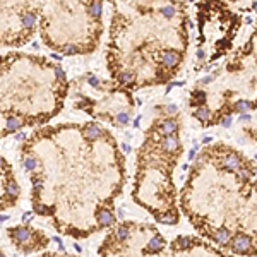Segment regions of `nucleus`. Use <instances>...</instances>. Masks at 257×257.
I'll list each match as a JSON object with an SVG mask.
<instances>
[{
    "label": "nucleus",
    "mask_w": 257,
    "mask_h": 257,
    "mask_svg": "<svg viewBox=\"0 0 257 257\" xmlns=\"http://www.w3.org/2000/svg\"><path fill=\"white\" fill-rule=\"evenodd\" d=\"M195 158V149H192V151H189V159H194Z\"/></svg>",
    "instance_id": "obj_30"
},
{
    "label": "nucleus",
    "mask_w": 257,
    "mask_h": 257,
    "mask_svg": "<svg viewBox=\"0 0 257 257\" xmlns=\"http://www.w3.org/2000/svg\"><path fill=\"white\" fill-rule=\"evenodd\" d=\"M31 220V213H24L22 214V221H29Z\"/></svg>",
    "instance_id": "obj_27"
},
{
    "label": "nucleus",
    "mask_w": 257,
    "mask_h": 257,
    "mask_svg": "<svg viewBox=\"0 0 257 257\" xmlns=\"http://www.w3.org/2000/svg\"><path fill=\"white\" fill-rule=\"evenodd\" d=\"M161 147L165 151H168V153L176 151L178 149V139H176V136H166L165 139H163V142H161Z\"/></svg>",
    "instance_id": "obj_9"
},
{
    "label": "nucleus",
    "mask_w": 257,
    "mask_h": 257,
    "mask_svg": "<svg viewBox=\"0 0 257 257\" xmlns=\"http://www.w3.org/2000/svg\"><path fill=\"white\" fill-rule=\"evenodd\" d=\"M128 233H130L128 226L122 224V226H118V228H117V231H115V238L120 240V242H124V240H127V238H128Z\"/></svg>",
    "instance_id": "obj_15"
},
{
    "label": "nucleus",
    "mask_w": 257,
    "mask_h": 257,
    "mask_svg": "<svg viewBox=\"0 0 257 257\" xmlns=\"http://www.w3.org/2000/svg\"><path fill=\"white\" fill-rule=\"evenodd\" d=\"M161 15H165L166 19L173 17V15H175V7H172V5H165V7H161Z\"/></svg>",
    "instance_id": "obj_18"
},
{
    "label": "nucleus",
    "mask_w": 257,
    "mask_h": 257,
    "mask_svg": "<svg viewBox=\"0 0 257 257\" xmlns=\"http://www.w3.org/2000/svg\"><path fill=\"white\" fill-rule=\"evenodd\" d=\"M223 166L226 170H231V172H238V170H242V161L237 154H228L223 159Z\"/></svg>",
    "instance_id": "obj_6"
},
{
    "label": "nucleus",
    "mask_w": 257,
    "mask_h": 257,
    "mask_svg": "<svg viewBox=\"0 0 257 257\" xmlns=\"http://www.w3.org/2000/svg\"><path fill=\"white\" fill-rule=\"evenodd\" d=\"M117 122H118L120 125H125V124H127V122H128V113H127V111H120V113L117 115Z\"/></svg>",
    "instance_id": "obj_20"
},
{
    "label": "nucleus",
    "mask_w": 257,
    "mask_h": 257,
    "mask_svg": "<svg viewBox=\"0 0 257 257\" xmlns=\"http://www.w3.org/2000/svg\"><path fill=\"white\" fill-rule=\"evenodd\" d=\"M250 107H252V105H250V101H247V99H240V101L235 103V110L240 111L242 115H243V111H249Z\"/></svg>",
    "instance_id": "obj_16"
},
{
    "label": "nucleus",
    "mask_w": 257,
    "mask_h": 257,
    "mask_svg": "<svg viewBox=\"0 0 257 257\" xmlns=\"http://www.w3.org/2000/svg\"><path fill=\"white\" fill-rule=\"evenodd\" d=\"M240 120H242V122H249L250 120V115H247V113L240 115Z\"/></svg>",
    "instance_id": "obj_26"
},
{
    "label": "nucleus",
    "mask_w": 257,
    "mask_h": 257,
    "mask_svg": "<svg viewBox=\"0 0 257 257\" xmlns=\"http://www.w3.org/2000/svg\"><path fill=\"white\" fill-rule=\"evenodd\" d=\"M221 125H223V127H230V125H231V117H230V115H226V117L221 120Z\"/></svg>",
    "instance_id": "obj_24"
},
{
    "label": "nucleus",
    "mask_w": 257,
    "mask_h": 257,
    "mask_svg": "<svg viewBox=\"0 0 257 257\" xmlns=\"http://www.w3.org/2000/svg\"><path fill=\"white\" fill-rule=\"evenodd\" d=\"M51 59H55L57 62H60V60H62V57H60L59 53H51Z\"/></svg>",
    "instance_id": "obj_29"
},
{
    "label": "nucleus",
    "mask_w": 257,
    "mask_h": 257,
    "mask_svg": "<svg viewBox=\"0 0 257 257\" xmlns=\"http://www.w3.org/2000/svg\"><path fill=\"white\" fill-rule=\"evenodd\" d=\"M237 173H238L240 180H247V178H249V176H250V173L247 172V170H238V172H237Z\"/></svg>",
    "instance_id": "obj_23"
},
{
    "label": "nucleus",
    "mask_w": 257,
    "mask_h": 257,
    "mask_svg": "<svg viewBox=\"0 0 257 257\" xmlns=\"http://www.w3.org/2000/svg\"><path fill=\"white\" fill-rule=\"evenodd\" d=\"M88 84H89V86H93V88H98V86H99L98 77H94V76H89V77H88Z\"/></svg>",
    "instance_id": "obj_21"
},
{
    "label": "nucleus",
    "mask_w": 257,
    "mask_h": 257,
    "mask_svg": "<svg viewBox=\"0 0 257 257\" xmlns=\"http://www.w3.org/2000/svg\"><path fill=\"white\" fill-rule=\"evenodd\" d=\"M4 221H7V216H0V223H4Z\"/></svg>",
    "instance_id": "obj_36"
},
{
    "label": "nucleus",
    "mask_w": 257,
    "mask_h": 257,
    "mask_svg": "<svg viewBox=\"0 0 257 257\" xmlns=\"http://www.w3.org/2000/svg\"><path fill=\"white\" fill-rule=\"evenodd\" d=\"M82 136H84V139H88V141H96L103 136V128L99 127L98 124H88L84 128H82Z\"/></svg>",
    "instance_id": "obj_3"
},
{
    "label": "nucleus",
    "mask_w": 257,
    "mask_h": 257,
    "mask_svg": "<svg viewBox=\"0 0 257 257\" xmlns=\"http://www.w3.org/2000/svg\"><path fill=\"white\" fill-rule=\"evenodd\" d=\"M74 249H76L77 252H81V250H82V249H81V245H77V243H76V245H74Z\"/></svg>",
    "instance_id": "obj_35"
},
{
    "label": "nucleus",
    "mask_w": 257,
    "mask_h": 257,
    "mask_svg": "<svg viewBox=\"0 0 257 257\" xmlns=\"http://www.w3.org/2000/svg\"><path fill=\"white\" fill-rule=\"evenodd\" d=\"M211 81H213V77H211V76H207V77H204V79H202V82H201V84H207V82H211Z\"/></svg>",
    "instance_id": "obj_28"
},
{
    "label": "nucleus",
    "mask_w": 257,
    "mask_h": 257,
    "mask_svg": "<svg viewBox=\"0 0 257 257\" xmlns=\"http://www.w3.org/2000/svg\"><path fill=\"white\" fill-rule=\"evenodd\" d=\"M202 142H204V144H207V142H211V137H204V139H202Z\"/></svg>",
    "instance_id": "obj_34"
},
{
    "label": "nucleus",
    "mask_w": 257,
    "mask_h": 257,
    "mask_svg": "<svg viewBox=\"0 0 257 257\" xmlns=\"http://www.w3.org/2000/svg\"><path fill=\"white\" fill-rule=\"evenodd\" d=\"M7 233H9V238H11L24 254L33 252L29 242L33 238H38V237L43 235L41 231L33 230V228H29V226H12V228H9L7 230Z\"/></svg>",
    "instance_id": "obj_1"
},
{
    "label": "nucleus",
    "mask_w": 257,
    "mask_h": 257,
    "mask_svg": "<svg viewBox=\"0 0 257 257\" xmlns=\"http://www.w3.org/2000/svg\"><path fill=\"white\" fill-rule=\"evenodd\" d=\"M122 149H124V151H125V153H128V151H130V147H128V146H127V144H124V146H122Z\"/></svg>",
    "instance_id": "obj_33"
},
{
    "label": "nucleus",
    "mask_w": 257,
    "mask_h": 257,
    "mask_svg": "<svg viewBox=\"0 0 257 257\" xmlns=\"http://www.w3.org/2000/svg\"><path fill=\"white\" fill-rule=\"evenodd\" d=\"M0 257H5V255H4V254H2V252H0Z\"/></svg>",
    "instance_id": "obj_38"
},
{
    "label": "nucleus",
    "mask_w": 257,
    "mask_h": 257,
    "mask_svg": "<svg viewBox=\"0 0 257 257\" xmlns=\"http://www.w3.org/2000/svg\"><path fill=\"white\" fill-rule=\"evenodd\" d=\"M192 94L195 96V99L192 101V105H199V107H202L204 101H206V93L204 91H194Z\"/></svg>",
    "instance_id": "obj_17"
},
{
    "label": "nucleus",
    "mask_w": 257,
    "mask_h": 257,
    "mask_svg": "<svg viewBox=\"0 0 257 257\" xmlns=\"http://www.w3.org/2000/svg\"><path fill=\"white\" fill-rule=\"evenodd\" d=\"M252 7H254V9H255V11H257V2H254V5H252Z\"/></svg>",
    "instance_id": "obj_37"
},
{
    "label": "nucleus",
    "mask_w": 257,
    "mask_h": 257,
    "mask_svg": "<svg viewBox=\"0 0 257 257\" xmlns=\"http://www.w3.org/2000/svg\"><path fill=\"white\" fill-rule=\"evenodd\" d=\"M195 117L199 118L201 122H207L211 118V111H209V108L207 107H197V110H195Z\"/></svg>",
    "instance_id": "obj_14"
},
{
    "label": "nucleus",
    "mask_w": 257,
    "mask_h": 257,
    "mask_svg": "<svg viewBox=\"0 0 257 257\" xmlns=\"http://www.w3.org/2000/svg\"><path fill=\"white\" fill-rule=\"evenodd\" d=\"M117 79H118L120 84L128 86V84H132V82L136 81V74H134L132 70H122V72L117 76Z\"/></svg>",
    "instance_id": "obj_10"
},
{
    "label": "nucleus",
    "mask_w": 257,
    "mask_h": 257,
    "mask_svg": "<svg viewBox=\"0 0 257 257\" xmlns=\"http://www.w3.org/2000/svg\"><path fill=\"white\" fill-rule=\"evenodd\" d=\"M159 223H163V224H173V223H176V218L172 216V214H163V216H159Z\"/></svg>",
    "instance_id": "obj_19"
},
{
    "label": "nucleus",
    "mask_w": 257,
    "mask_h": 257,
    "mask_svg": "<svg viewBox=\"0 0 257 257\" xmlns=\"http://www.w3.org/2000/svg\"><path fill=\"white\" fill-rule=\"evenodd\" d=\"M190 245H192V240L189 238V237H178V238L172 243V247L176 249V250H187Z\"/></svg>",
    "instance_id": "obj_11"
},
{
    "label": "nucleus",
    "mask_w": 257,
    "mask_h": 257,
    "mask_svg": "<svg viewBox=\"0 0 257 257\" xmlns=\"http://www.w3.org/2000/svg\"><path fill=\"white\" fill-rule=\"evenodd\" d=\"M96 220H98L99 226H110V224L115 223L113 213H111L110 209H107V207H103V209H99L98 213H96Z\"/></svg>",
    "instance_id": "obj_4"
},
{
    "label": "nucleus",
    "mask_w": 257,
    "mask_h": 257,
    "mask_svg": "<svg viewBox=\"0 0 257 257\" xmlns=\"http://www.w3.org/2000/svg\"><path fill=\"white\" fill-rule=\"evenodd\" d=\"M176 128H178L176 122L173 120V118H166V120H163L161 124H159L158 130L161 134H165V136H173V134L176 132Z\"/></svg>",
    "instance_id": "obj_7"
},
{
    "label": "nucleus",
    "mask_w": 257,
    "mask_h": 257,
    "mask_svg": "<svg viewBox=\"0 0 257 257\" xmlns=\"http://www.w3.org/2000/svg\"><path fill=\"white\" fill-rule=\"evenodd\" d=\"M250 51H252V43H247L245 48H243V53L247 55V53H250Z\"/></svg>",
    "instance_id": "obj_25"
},
{
    "label": "nucleus",
    "mask_w": 257,
    "mask_h": 257,
    "mask_svg": "<svg viewBox=\"0 0 257 257\" xmlns=\"http://www.w3.org/2000/svg\"><path fill=\"white\" fill-rule=\"evenodd\" d=\"M178 62H180L178 51H175V50H166V51H163L161 63H163L165 67H175Z\"/></svg>",
    "instance_id": "obj_5"
},
{
    "label": "nucleus",
    "mask_w": 257,
    "mask_h": 257,
    "mask_svg": "<svg viewBox=\"0 0 257 257\" xmlns=\"http://www.w3.org/2000/svg\"><path fill=\"white\" fill-rule=\"evenodd\" d=\"M139 122H141V117H137L136 120H134V127H139Z\"/></svg>",
    "instance_id": "obj_32"
},
{
    "label": "nucleus",
    "mask_w": 257,
    "mask_h": 257,
    "mask_svg": "<svg viewBox=\"0 0 257 257\" xmlns=\"http://www.w3.org/2000/svg\"><path fill=\"white\" fill-rule=\"evenodd\" d=\"M88 9H89V15H93L94 19H99V15L103 12V4L101 2H91L88 5Z\"/></svg>",
    "instance_id": "obj_13"
},
{
    "label": "nucleus",
    "mask_w": 257,
    "mask_h": 257,
    "mask_svg": "<svg viewBox=\"0 0 257 257\" xmlns=\"http://www.w3.org/2000/svg\"><path fill=\"white\" fill-rule=\"evenodd\" d=\"M214 238H216L218 243H228L230 238H231V235H230V231H228L226 228H220V230L214 231Z\"/></svg>",
    "instance_id": "obj_12"
},
{
    "label": "nucleus",
    "mask_w": 257,
    "mask_h": 257,
    "mask_svg": "<svg viewBox=\"0 0 257 257\" xmlns=\"http://www.w3.org/2000/svg\"><path fill=\"white\" fill-rule=\"evenodd\" d=\"M231 249H233V252H238V254L247 252L250 249V237L243 235V233H238L235 238L231 240Z\"/></svg>",
    "instance_id": "obj_2"
},
{
    "label": "nucleus",
    "mask_w": 257,
    "mask_h": 257,
    "mask_svg": "<svg viewBox=\"0 0 257 257\" xmlns=\"http://www.w3.org/2000/svg\"><path fill=\"white\" fill-rule=\"evenodd\" d=\"M163 247H165V240H163L159 235H156V237H153V238L147 242L146 250H147L149 254H158V252H161Z\"/></svg>",
    "instance_id": "obj_8"
},
{
    "label": "nucleus",
    "mask_w": 257,
    "mask_h": 257,
    "mask_svg": "<svg viewBox=\"0 0 257 257\" xmlns=\"http://www.w3.org/2000/svg\"><path fill=\"white\" fill-rule=\"evenodd\" d=\"M165 111L168 115H175L178 111V108H176V105H168V107H165Z\"/></svg>",
    "instance_id": "obj_22"
},
{
    "label": "nucleus",
    "mask_w": 257,
    "mask_h": 257,
    "mask_svg": "<svg viewBox=\"0 0 257 257\" xmlns=\"http://www.w3.org/2000/svg\"><path fill=\"white\" fill-rule=\"evenodd\" d=\"M197 57H199V59H201V60H202V59H204V57H206V53H204V50H199V51H197Z\"/></svg>",
    "instance_id": "obj_31"
}]
</instances>
